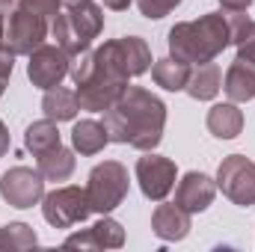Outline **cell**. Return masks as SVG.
<instances>
[{"label":"cell","mask_w":255,"mask_h":252,"mask_svg":"<svg viewBox=\"0 0 255 252\" xmlns=\"http://www.w3.org/2000/svg\"><path fill=\"white\" fill-rule=\"evenodd\" d=\"M110 142L133 145L139 151H154L163 139L166 104L142 86H125L119 101L104 113Z\"/></svg>","instance_id":"cell-1"},{"label":"cell","mask_w":255,"mask_h":252,"mask_svg":"<svg viewBox=\"0 0 255 252\" xmlns=\"http://www.w3.org/2000/svg\"><path fill=\"white\" fill-rule=\"evenodd\" d=\"M232 45L229 18L223 12H208L196 21H181L169 30V54L181 63H214Z\"/></svg>","instance_id":"cell-2"},{"label":"cell","mask_w":255,"mask_h":252,"mask_svg":"<svg viewBox=\"0 0 255 252\" xmlns=\"http://www.w3.org/2000/svg\"><path fill=\"white\" fill-rule=\"evenodd\" d=\"M101 30H104V12L92 0L80 3V6L60 9V15L51 21V36L57 39V45L63 48L68 57H77V54L89 51L92 39Z\"/></svg>","instance_id":"cell-3"},{"label":"cell","mask_w":255,"mask_h":252,"mask_svg":"<svg viewBox=\"0 0 255 252\" xmlns=\"http://www.w3.org/2000/svg\"><path fill=\"white\" fill-rule=\"evenodd\" d=\"M95 54V63L107 71H113L116 77L130 80V77H139L151 68V51L148 45L139 39V36H125V39H113V42H104Z\"/></svg>","instance_id":"cell-4"},{"label":"cell","mask_w":255,"mask_h":252,"mask_svg":"<svg viewBox=\"0 0 255 252\" xmlns=\"http://www.w3.org/2000/svg\"><path fill=\"white\" fill-rule=\"evenodd\" d=\"M86 196L92 205V214H110L116 211L128 196V169L119 160H104L89 172Z\"/></svg>","instance_id":"cell-5"},{"label":"cell","mask_w":255,"mask_h":252,"mask_svg":"<svg viewBox=\"0 0 255 252\" xmlns=\"http://www.w3.org/2000/svg\"><path fill=\"white\" fill-rule=\"evenodd\" d=\"M48 33H51V21L42 12L30 9L24 0L18 9L6 15V48L15 57H30L39 45H45Z\"/></svg>","instance_id":"cell-6"},{"label":"cell","mask_w":255,"mask_h":252,"mask_svg":"<svg viewBox=\"0 0 255 252\" xmlns=\"http://www.w3.org/2000/svg\"><path fill=\"white\" fill-rule=\"evenodd\" d=\"M42 214L54 229H71L92 214L86 187H57L42 199Z\"/></svg>","instance_id":"cell-7"},{"label":"cell","mask_w":255,"mask_h":252,"mask_svg":"<svg viewBox=\"0 0 255 252\" xmlns=\"http://www.w3.org/2000/svg\"><path fill=\"white\" fill-rule=\"evenodd\" d=\"M95 57V54H92ZM128 80L122 77H116L113 71H107V68H101V65L95 63L92 68V74L83 80V83H77V101H80V110H89V113H107L116 101H119V95L125 92Z\"/></svg>","instance_id":"cell-8"},{"label":"cell","mask_w":255,"mask_h":252,"mask_svg":"<svg viewBox=\"0 0 255 252\" xmlns=\"http://www.w3.org/2000/svg\"><path fill=\"white\" fill-rule=\"evenodd\" d=\"M217 187L241 208L255 205V163L244 154H229L217 169Z\"/></svg>","instance_id":"cell-9"},{"label":"cell","mask_w":255,"mask_h":252,"mask_svg":"<svg viewBox=\"0 0 255 252\" xmlns=\"http://www.w3.org/2000/svg\"><path fill=\"white\" fill-rule=\"evenodd\" d=\"M0 196L12 208H33L45 199V175L30 166H12L0 175Z\"/></svg>","instance_id":"cell-10"},{"label":"cell","mask_w":255,"mask_h":252,"mask_svg":"<svg viewBox=\"0 0 255 252\" xmlns=\"http://www.w3.org/2000/svg\"><path fill=\"white\" fill-rule=\"evenodd\" d=\"M175 178H178V169L169 157H160V154H145L136 160V181L145 199L151 202H163L172 187H175Z\"/></svg>","instance_id":"cell-11"},{"label":"cell","mask_w":255,"mask_h":252,"mask_svg":"<svg viewBox=\"0 0 255 252\" xmlns=\"http://www.w3.org/2000/svg\"><path fill=\"white\" fill-rule=\"evenodd\" d=\"M68 63L71 57L65 54L63 48L57 45H39L33 54H30V63H27V74L33 80V86L39 89H54L60 86L65 77H68Z\"/></svg>","instance_id":"cell-12"},{"label":"cell","mask_w":255,"mask_h":252,"mask_svg":"<svg viewBox=\"0 0 255 252\" xmlns=\"http://www.w3.org/2000/svg\"><path fill=\"white\" fill-rule=\"evenodd\" d=\"M122 244H125V229L107 214L92 229L65 238V247H80V250H119Z\"/></svg>","instance_id":"cell-13"},{"label":"cell","mask_w":255,"mask_h":252,"mask_svg":"<svg viewBox=\"0 0 255 252\" xmlns=\"http://www.w3.org/2000/svg\"><path fill=\"white\" fill-rule=\"evenodd\" d=\"M217 196V184L205 175V172H187L181 181H178V190H175V205L184 208L187 214H199L205 211Z\"/></svg>","instance_id":"cell-14"},{"label":"cell","mask_w":255,"mask_h":252,"mask_svg":"<svg viewBox=\"0 0 255 252\" xmlns=\"http://www.w3.org/2000/svg\"><path fill=\"white\" fill-rule=\"evenodd\" d=\"M226 95L235 104L253 101L255 98V57H235V63L226 71V83H223Z\"/></svg>","instance_id":"cell-15"},{"label":"cell","mask_w":255,"mask_h":252,"mask_svg":"<svg viewBox=\"0 0 255 252\" xmlns=\"http://www.w3.org/2000/svg\"><path fill=\"white\" fill-rule=\"evenodd\" d=\"M151 232L160 241H184L190 235V214L184 208H178L175 202L172 205L163 202L151 214Z\"/></svg>","instance_id":"cell-16"},{"label":"cell","mask_w":255,"mask_h":252,"mask_svg":"<svg viewBox=\"0 0 255 252\" xmlns=\"http://www.w3.org/2000/svg\"><path fill=\"white\" fill-rule=\"evenodd\" d=\"M208 130L217 139H235L244 130V110H238L235 101L229 104H214L208 110Z\"/></svg>","instance_id":"cell-17"},{"label":"cell","mask_w":255,"mask_h":252,"mask_svg":"<svg viewBox=\"0 0 255 252\" xmlns=\"http://www.w3.org/2000/svg\"><path fill=\"white\" fill-rule=\"evenodd\" d=\"M107 142H110V133H107L104 122L83 119V122H77L71 127V145L80 154H98V151H104Z\"/></svg>","instance_id":"cell-18"},{"label":"cell","mask_w":255,"mask_h":252,"mask_svg":"<svg viewBox=\"0 0 255 252\" xmlns=\"http://www.w3.org/2000/svg\"><path fill=\"white\" fill-rule=\"evenodd\" d=\"M36 163H39V172L45 175V181H68L71 172H74V154L63 142L36 154Z\"/></svg>","instance_id":"cell-19"},{"label":"cell","mask_w":255,"mask_h":252,"mask_svg":"<svg viewBox=\"0 0 255 252\" xmlns=\"http://www.w3.org/2000/svg\"><path fill=\"white\" fill-rule=\"evenodd\" d=\"M193 68L190 63H181L175 57H166V60H157L151 65V77L157 86H163L166 92H181L187 89V80H190Z\"/></svg>","instance_id":"cell-20"},{"label":"cell","mask_w":255,"mask_h":252,"mask_svg":"<svg viewBox=\"0 0 255 252\" xmlns=\"http://www.w3.org/2000/svg\"><path fill=\"white\" fill-rule=\"evenodd\" d=\"M42 110L48 119L54 122H71L80 110V101H77V92L63 89V86H54V89H45V98H42Z\"/></svg>","instance_id":"cell-21"},{"label":"cell","mask_w":255,"mask_h":252,"mask_svg":"<svg viewBox=\"0 0 255 252\" xmlns=\"http://www.w3.org/2000/svg\"><path fill=\"white\" fill-rule=\"evenodd\" d=\"M223 86V74L217 63H202L193 68L190 80H187V95L196 101H211Z\"/></svg>","instance_id":"cell-22"},{"label":"cell","mask_w":255,"mask_h":252,"mask_svg":"<svg viewBox=\"0 0 255 252\" xmlns=\"http://www.w3.org/2000/svg\"><path fill=\"white\" fill-rule=\"evenodd\" d=\"M24 145L33 151V157L36 154H42V151H48V148H54V145H60V130H57V122L54 119H39V122H33V125L27 127V133H24Z\"/></svg>","instance_id":"cell-23"},{"label":"cell","mask_w":255,"mask_h":252,"mask_svg":"<svg viewBox=\"0 0 255 252\" xmlns=\"http://www.w3.org/2000/svg\"><path fill=\"white\" fill-rule=\"evenodd\" d=\"M232 45H238L241 57H255V21L244 12H229Z\"/></svg>","instance_id":"cell-24"},{"label":"cell","mask_w":255,"mask_h":252,"mask_svg":"<svg viewBox=\"0 0 255 252\" xmlns=\"http://www.w3.org/2000/svg\"><path fill=\"white\" fill-rule=\"evenodd\" d=\"M36 244H39V238L27 223H9V226L0 229V250L21 252V250H33Z\"/></svg>","instance_id":"cell-25"},{"label":"cell","mask_w":255,"mask_h":252,"mask_svg":"<svg viewBox=\"0 0 255 252\" xmlns=\"http://www.w3.org/2000/svg\"><path fill=\"white\" fill-rule=\"evenodd\" d=\"M178 3H181V0H136L139 12H142L145 18H151V21H157V18L169 15V12H172Z\"/></svg>","instance_id":"cell-26"},{"label":"cell","mask_w":255,"mask_h":252,"mask_svg":"<svg viewBox=\"0 0 255 252\" xmlns=\"http://www.w3.org/2000/svg\"><path fill=\"white\" fill-rule=\"evenodd\" d=\"M30 9H36V12H42L48 21H54L57 15H60V9H63V0H24Z\"/></svg>","instance_id":"cell-27"},{"label":"cell","mask_w":255,"mask_h":252,"mask_svg":"<svg viewBox=\"0 0 255 252\" xmlns=\"http://www.w3.org/2000/svg\"><path fill=\"white\" fill-rule=\"evenodd\" d=\"M12 68H15V54L9 48H3L0 51V98H3V89H6V83L12 77Z\"/></svg>","instance_id":"cell-28"},{"label":"cell","mask_w":255,"mask_h":252,"mask_svg":"<svg viewBox=\"0 0 255 252\" xmlns=\"http://www.w3.org/2000/svg\"><path fill=\"white\" fill-rule=\"evenodd\" d=\"M226 12H247L253 6V0H220Z\"/></svg>","instance_id":"cell-29"},{"label":"cell","mask_w":255,"mask_h":252,"mask_svg":"<svg viewBox=\"0 0 255 252\" xmlns=\"http://www.w3.org/2000/svg\"><path fill=\"white\" fill-rule=\"evenodd\" d=\"M9 151V130H6V125L0 122V157Z\"/></svg>","instance_id":"cell-30"},{"label":"cell","mask_w":255,"mask_h":252,"mask_svg":"<svg viewBox=\"0 0 255 252\" xmlns=\"http://www.w3.org/2000/svg\"><path fill=\"white\" fill-rule=\"evenodd\" d=\"M133 0H104V6L107 9H113V12H122V9H128Z\"/></svg>","instance_id":"cell-31"},{"label":"cell","mask_w":255,"mask_h":252,"mask_svg":"<svg viewBox=\"0 0 255 252\" xmlns=\"http://www.w3.org/2000/svg\"><path fill=\"white\" fill-rule=\"evenodd\" d=\"M18 6H21V0H0V12H3V15H9V12L18 9Z\"/></svg>","instance_id":"cell-32"},{"label":"cell","mask_w":255,"mask_h":252,"mask_svg":"<svg viewBox=\"0 0 255 252\" xmlns=\"http://www.w3.org/2000/svg\"><path fill=\"white\" fill-rule=\"evenodd\" d=\"M6 48V15L0 12V51Z\"/></svg>","instance_id":"cell-33"},{"label":"cell","mask_w":255,"mask_h":252,"mask_svg":"<svg viewBox=\"0 0 255 252\" xmlns=\"http://www.w3.org/2000/svg\"><path fill=\"white\" fill-rule=\"evenodd\" d=\"M80 3H89V0H63V9H68V6H80Z\"/></svg>","instance_id":"cell-34"}]
</instances>
